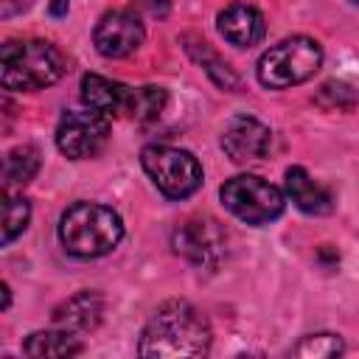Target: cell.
<instances>
[{
	"instance_id": "ac0fdd59",
	"label": "cell",
	"mask_w": 359,
	"mask_h": 359,
	"mask_svg": "<svg viewBox=\"0 0 359 359\" xmlns=\"http://www.w3.org/2000/svg\"><path fill=\"white\" fill-rule=\"evenodd\" d=\"M165 104H168V93L163 87L149 84V87L129 90V98H126V109L123 112H129V118H135V121H154V118L163 115Z\"/></svg>"
},
{
	"instance_id": "9c48e42d",
	"label": "cell",
	"mask_w": 359,
	"mask_h": 359,
	"mask_svg": "<svg viewBox=\"0 0 359 359\" xmlns=\"http://www.w3.org/2000/svg\"><path fill=\"white\" fill-rule=\"evenodd\" d=\"M222 149L233 163H258L272 149V132L252 115H236L222 129Z\"/></svg>"
},
{
	"instance_id": "7a4b0ae2",
	"label": "cell",
	"mask_w": 359,
	"mask_h": 359,
	"mask_svg": "<svg viewBox=\"0 0 359 359\" xmlns=\"http://www.w3.org/2000/svg\"><path fill=\"white\" fill-rule=\"evenodd\" d=\"M67 73V56L45 39H11L0 50V84L14 93L42 90Z\"/></svg>"
},
{
	"instance_id": "4fadbf2b",
	"label": "cell",
	"mask_w": 359,
	"mask_h": 359,
	"mask_svg": "<svg viewBox=\"0 0 359 359\" xmlns=\"http://www.w3.org/2000/svg\"><path fill=\"white\" fill-rule=\"evenodd\" d=\"M286 194L289 199L309 216H325L334 210V196L328 188L314 182L303 165L286 168Z\"/></svg>"
},
{
	"instance_id": "cb8c5ba5",
	"label": "cell",
	"mask_w": 359,
	"mask_h": 359,
	"mask_svg": "<svg viewBox=\"0 0 359 359\" xmlns=\"http://www.w3.org/2000/svg\"><path fill=\"white\" fill-rule=\"evenodd\" d=\"M48 8L53 17H65L67 8H70V0H48Z\"/></svg>"
},
{
	"instance_id": "484cf974",
	"label": "cell",
	"mask_w": 359,
	"mask_h": 359,
	"mask_svg": "<svg viewBox=\"0 0 359 359\" xmlns=\"http://www.w3.org/2000/svg\"><path fill=\"white\" fill-rule=\"evenodd\" d=\"M353 3H359V0H353Z\"/></svg>"
},
{
	"instance_id": "52a82bcc",
	"label": "cell",
	"mask_w": 359,
	"mask_h": 359,
	"mask_svg": "<svg viewBox=\"0 0 359 359\" xmlns=\"http://www.w3.org/2000/svg\"><path fill=\"white\" fill-rule=\"evenodd\" d=\"M171 247L188 264L199 269H216L227 255V230L216 219L196 216L174 230Z\"/></svg>"
},
{
	"instance_id": "7c38bea8",
	"label": "cell",
	"mask_w": 359,
	"mask_h": 359,
	"mask_svg": "<svg viewBox=\"0 0 359 359\" xmlns=\"http://www.w3.org/2000/svg\"><path fill=\"white\" fill-rule=\"evenodd\" d=\"M101 317H104V297L93 289H84V292H76L73 297L62 300L56 309H53V323L59 328H67V331H95L101 325Z\"/></svg>"
},
{
	"instance_id": "8fae6325",
	"label": "cell",
	"mask_w": 359,
	"mask_h": 359,
	"mask_svg": "<svg viewBox=\"0 0 359 359\" xmlns=\"http://www.w3.org/2000/svg\"><path fill=\"white\" fill-rule=\"evenodd\" d=\"M216 28H219V34L233 48H252L266 34L264 14L255 6H247V3H230V6H224L219 11V17H216Z\"/></svg>"
},
{
	"instance_id": "44dd1931",
	"label": "cell",
	"mask_w": 359,
	"mask_h": 359,
	"mask_svg": "<svg viewBox=\"0 0 359 359\" xmlns=\"http://www.w3.org/2000/svg\"><path fill=\"white\" fill-rule=\"evenodd\" d=\"M292 353L306 356V359H328V356L345 353V342L337 334H311V337H303L292 348Z\"/></svg>"
},
{
	"instance_id": "2e32d148",
	"label": "cell",
	"mask_w": 359,
	"mask_h": 359,
	"mask_svg": "<svg viewBox=\"0 0 359 359\" xmlns=\"http://www.w3.org/2000/svg\"><path fill=\"white\" fill-rule=\"evenodd\" d=\"M84 351V345L79 342V337H73V331L59 328L56 331H34L25 342H22V353L34 356V359H48V356H79Z\"/></svg>"
},
{
	"instance_id": "e0dca14e",
	"label": "cell",
	"mask_w": 359,
	"mask_h": 359,
	"mask_svg": "<svg viewBox=\"0 0 359 359\" xmlns=\"http://www.w3.org/2000/svg\"><path fill=\"white\" fill-rule=\"evenodd\" d=\"M39 171V149L31 146V143H22V146H14L6 151L3 157V185L6 191L11 188H22L28 185Z\"/></svg>"
},
{
	"instance_id": "7402d4cb",
	"label": "cell",
	"mask_w": 359,
	"mask_h": 359,
	"mask_svg": "<svg viewBox=\"0 0 359 359\" xmlns=\"http://www.w3.org/2000/svg\"><path fill=\"white\" fill-rule=\"evenodd\" d=\"M135 8L146 17H165L171 8V0H135Z\"/></svg>"
},
{
	"instance_id": "5bb4252c",
	"label": "cell",
	"mask_w": 359,
	"mask_h": 359,
	"mask_svg": "<svg viewBox=\"0 0 359 359\" xmlns=\"http://www.w3.org/2000/svg\"><path fill=\"white\" fill-rule=\"evenodd\" d=\"M129 87L121 81H112L98 73H84L81 76V101L87 109H95L101 115H118L126 109Z\"/></svg>"
},
{
	"instance_id": "5b68a950",
	"label": "cell",
	"mask_w": 359,
	"mask_h": 359,
	"mask_svg": "<svg viewBox=\"0 0 359 359\" xmlns=\"http://www.w3.org/2000/svg\"><path fill=\"white\" fill-rule=\"evenodd\" d=\"M143 171L168 199H185L202 185V165L188 149L151 143L140 151Z\"/></svg>"
},
{
	"instance_id": "d6986e66",
	"label": "cell",
	"mask_w": 359,
	"mask_h": 359,
	"mask_svg": "<svg viewBox=\"0 0 359 359\" xmlns=\"http://www.w3.org/2000/svg\"><path fill=\"white\" fill-rule=\"evenodd\" d=\"M314 104L325 112H351L359 104V90L345 84V81H325L317 93H314Z\"/></svg>"
},
{
	"instance_id": "ba28073f",
	"label": "cell",
	"mask_w": 359,
	"mask_h": 359,
	"mask_svg": "<svg viewBox=\"0 0 359 359\" xmlns=\"http://www.w3.org/2000/svg\"><path fill=\"white\" fill-rule=\"evenodd\" d=\"M109 140V121L95 109H70L56 126V146L70 160L95 157Z\"/></svg>"
},
{
	"instance_id": "30bf717a",
	"label": "cell",
	"mask_w": 359,
	"mask_h": 359,
	"mask_svg": "<svg viewBox=\"0 0 359 359\" xmlns=\"http://www.w3.org/2000/svg\"><path fill=\"white\" fill-rule=\"evenodd\" d=\"M143 36L140 20L129 11H107L93 28L95 50L107 59H123L135 53L143 45Z\"/></svg>"
},
{
	"instance_id": "ffe728a7",
	"label": "cell",
	"mask_w": 359,
	"mask_h": 359,
	"mask_svg": "<svg viewBox=\"0 0 359 359\" xmlns=\"http://www.w3.org/2000/svg\"><path fill=\"white\" fill-rule=\"evenodd\" d=\"M31 222V202L25 196H14L6 191L3 205V247H8Z\"/></svg>"
},
{
	"instance_id": "6da1fadb",
	"label": "cell",
	"mask_w": 359,
	"mask_h": 359,
	"mask_svg": "<svg viewBox=\"0 0 359 359\" xmlns=\"http://www.w3.org/2000/svg\"><path fill=\"white\" fill-rule=\"evenodd\" d=\"M213 331L208 317L188 300L163 303L146 323L137 353L143 359H191L210 351Z\"/></svg>"
},
{
	"instance_id": "277c9868",
	"label": "cell",
	"mask_w": 359,
	"mask_h": 359,
	"mask_svg": "<svg viewBox=\"0 0 359 359\" xmlns=\"http://www.w3.org/2000/svg\"><path fill=\"white\" fill-rule=\"evenodd\" d=\"M323 65V48L311 36H289L258 59V81L266 90H286L309 81Z\"/></svg>"
},
{
	"instance_id": "9a60e30c",
	"label": "cell",
	"mask_w": 359,
	"mask_h": 359,
	"mask_svg": "<svg viewBox=\"0 0 359 359\" xmlns=\"http://www.w3.org/2000/svg\"><path fill=\"white\" fill-rule=\"evenodd\" d=\"M182 42H185V50H188V56L210 76V81L216 84V87H222V90H238V76L233 73V67L205 42V39H196V36H182Z\"/></svg>"
},
{
	"instance_id": "d4e9b609",
	"label": "cell",
	"mask_w": 359,
	"mask_h": 359,
	"mask_svg": "<svg viewBox=\"0 0 359 359\" xmlns=\"http://www.w3.org/2000/svg\"><path fill=\"white\" fill-rule=\"evenodd\" d=\"M8 303H11V289L8 283H3V309H8Z\"/></svg>"
},
{
	"instance_id": "603a6c76",
	"label": "cell",
	"mask_w": 359,
	"mask_h": 359,
	"mask_svg": "<svg viewBox=\"0 0 359 359\" xmlns=\"http://www.w3.org/2000/svg\"><path fill=\"white\" fill-rule=\"evenodd\" d=\"M31 6H34V0H0V17L8 20V17H14V14L28 11Z\"/></svg>"
},
{
	"instance_id": "8992f818",
	"label": "cell",
	"mask_w": 359,
	"mask_h": 359,
	"mask_svg": "<svg viewBox=\"0 0 359 359\" xmlns=\"http://www.w3.org/2000/svg\"><path fill=\"white\" fill-rule=\"evenodd\" d=\"M219 196H222V205L247 224H269L286 208V196L280 194V188H275L272 182L255 174L230 177L219 188Z\"/></svg>"
},
{
	"instance_id": "3957f363",
	"label": "cell",
	"mask_w": 359,
	"mask_h": 359,
	"mask_svg": "<svg viewBox=\"0 0 359 359\" xmlns=\"http://www.w3.org/2000/svg\"><path fill=\"white\" fill-rule=\"evenodd\" d=\"M123 238L121 216L98 202H76L59 219V241L76 258H101Z\"/></svg>"
}]
</instances>
